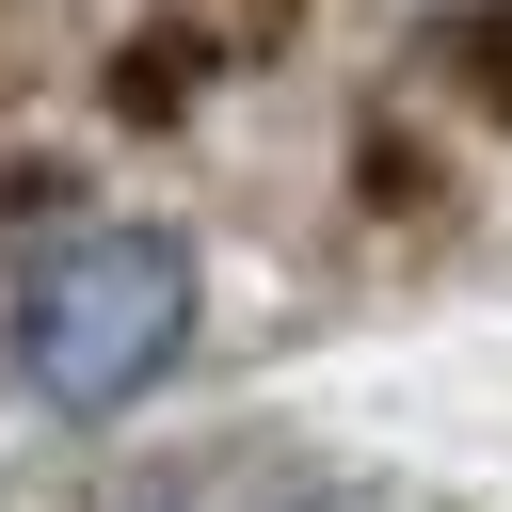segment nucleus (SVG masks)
Returning a JSON list of instances; mask_svg holds the SVG:
<instances>
[{
    "instance_id": "nucleus-1",
    "label": "nucleus",
    "mask_w": 512,
    "mask_h": 512,
    "mask_svg": "<svg viewBox=\"0 0 512 512\" xmlns=\"http://www.w3.org/2000/svg\"><path fill=\"white\" fill-rule=\"evenodd\" d=\"M0 352H16V384H32L48 416H112V400H144V384L192 352V256H176L160 224H64V240L16 272Z\"/></svg>"
}]
</instances>
